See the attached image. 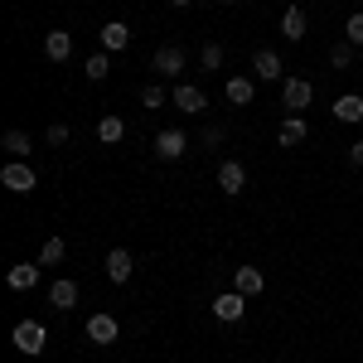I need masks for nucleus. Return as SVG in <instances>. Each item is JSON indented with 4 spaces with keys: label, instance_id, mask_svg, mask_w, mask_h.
<instances>
[{
    "label": "nucleus",
    "instance_id": "f257e3e1",
    "mask_svg": "<svg viewBox=\"0 0 363 363\" xmlns=\"http://www.w3.org/2000/svg\"><path fill=\"white\" fill-rule=\"evenodd\" d=\"M310 97H315V87H310L306 78H281V107L291 116H306Z\"/></svg>",
    "mask_w": 363,
    "mask_h": 363
},
{
    "label": "nucleus",
    "instance_id": "f03ea898",
    "mask_svg": "<svg viewBox=\"0 0 363 363\" xmlns=\"http://www.w3.org/2000/svg\"><path fill=\"white\" fill-rule=\"evenodd\" d=\"M10 339H15V349H20V354H29V359H34V354H44V344H49V330H44L39 320H20Z\"/></svg>",
    "mask_w": 363,
    "mask_h": 363
},
{
    "label": "nucleus",
    "instance_id": "7ed1b4c3",
    "mask_svg": "<svg viewBox=\"0 0 363 363\" xmlns=\"http://www.w3.org/2000/svg\"><path fill=\"white\" fill-rule=\"evenodd\" d=\"M0 184H5L10 194H34V184H39V179H34V169H29L25 160H10V165L0 169Z\"/></svg>",
    "mask_w": 363,
    "mask_h": 363
},
{
    "label": "nucleus",
    "instance_id": "20e7f679",
    "mask_svg": "<svg viewBox=\"0 0 363 363\" xmlns=\"http://www.w3.org/2000/svg\"><path fill=\"white\" fill-rule=\"evenodd\" d=\"M242 310H247V296H242V291H223V296L213 301V320L238 325V320H242Z\"/></svg>",
    "mask_w": 363,
    "mask_h": 363
},
{
    "label": "nucleus",
    "instance_id": "39448f33",
    "mask_svg": "<svg viewBox=\"0 0 363 363\" xmlns=\"http://www.w3.org/2000/svg\"><path fill=\"white\" fill-rule=\"evenodd\" d=\"M169 102H174L179 112H189V116H199L203 107H208V97H203V92H199L194 83H179L174 92H169Z\"/></svg>",
    "mask_w": 363,
    "mask_h": 363
},
{
    "label": "nucleus",
    "instance_id": "423d86ee",
    "mask_svg": "<svg viewBox=\"0 0 363 363\" xmlns=\"http://www.w3.org/2000/svg\"><path fill=\"white\" fill-rule=\"evenodd\" d=\"M218 189H223V194H242V189H247L242 160H223V165H218Z\"/></svg>",
    "mask_w": 363,
    "mask_h": 363
},
{
    "label": "nucleus",
    "instance_id": "0eeeda50",
    "mask_svg": "<svg viewBox=\"0 0 363 363\" xmlns=\"http://www.w3.org/2000/svg\"><path fill=\"white\" fill-rule=\"evenodd\" d=\"M184 150H189V136L184 131H160L155 136V155L160 160H184Z\"/></svg>",
    "mask_w": 363,
    "mask_h": 363
},
{
    "label": "nucleus",
    "instance_id": "6e6552de",
    "mask_svg": "<svg viewBox=\"0 0 363 363\" xmlns=\"http://www.w3.org/2000/svg\"><path fill=\"white\" fill-rule=\"evenodd\" d=\"M116 335H121V325H116L112 315H92V320H87V339H92V344L107 349V344H116Z\"/></svg>",
    "mask_w": 363,
    "mask_h": 363
},
{
    "label": "nucleus",
    "instance_id": "1a4fd4ad",
    "mask_svg": "<svg viewBox=\"0 0 363 363\" xmlns=\"http://www.w3.org/2000/svg\"><path fill=\"white\" fill-rule=\"evenodd\" d=\"M150 68H155V73H160V78H179V73H184V54H179V49H174V44H165V49H160V54L150 58Z\"/></svg>",
    "mask_w": 363,
    "mask_h": 363
},
{
    "label": "nucleus",
    "instance_id": "9d476101",
    "mask_svg": "<svg viewBox=\"0 0 363 363\" xmlns=\"http://www.w3.org/2000/svg\"><path fill=\"white\" fill-rule=\"evenodd\" d=\"M131 272H136V257H131L126 247H112V252H107V277H112L116 286H121V281H131Z\"/></svg>",
    "mask_w": 363,
    "mask_h": 363
},
{
    "label": "nucleus",
    "instance_id": "9b49d317",
    "mask_svg": "<svg viewBox=\"0 0 363 363\" xmlns=\"http://www.w3.org/2000/svg\"><path fill=\"white\" fill-rule=\"evenodd\" d=\"M252 68H257V78H262V83H272V78H281V73H286V63H281L277 49H257Z\"/></svg>",
    "mask_w": 363,
    "mask_h": 363
},
{
    "label": "nucleus",
    "instance_id": "f8f14e48",
    "mask_svg": "<svg viewBox=\"0 0 363 363\" xmlns=\"http://www.w3.org/2000/svg\"><path fill=\"white\" fill-rule=\"evenodd\" d=\"M97 34H102V49H107V54H121V49L131 44V29L121 25V20H107V25L97 29Z\"/></svg>",
    "mask_w": 363,
    "mask_h": 363
},
{
    "label": "nucleus",
    "instance_id": "ddd939ff",
    "mask_svg": "<svg viewBox=\"0 0 363 363\" xmlns=\"http://www.w3.org/2000/svg\"><path fill=\"white\" fill-rule=\"evenodd\" d=\"M281 34H286L291 44H301V39L310 34V25H306V10H301V5H291V10L281 15Z\"/></svg>",
    "mask_w": 363,
    "mask_h": 363
},
{
    "label": "nucleus",
    "instance_id": "4468645a",
    "mask_svg": "<svg viewBox=\"0 0 363 363\" xmlns=\"http://www.w3.org/2000/svg\"><path fill=\"white\" fill-rule=\"evenodd\" d=\"M44 54L54 58V63L73 58V34H68V29H49V39H44Z\"/></svg>",
    "mask_w": 363,
    "mask_h": 363
},
{
    "label": "nucleus",
    "instance_id": "2eb2a0df",
    "mask_svg": "<svg viewBox=\"0 0 363 363\" xmlns=\"http://www.w3.org/2000/svg\"><path fill=\"white\" fill-rule=\"evenodd\" d=\"M10 291H34L39 286V262H20V267H10Z\"/></svg>",
    "mask_w": 363,
    "mask_h": 363
},
{
    "label": "nucleus",
    "instance_id": "dca6fc26",
    "mask_svg": "<svg viewBox=\"0 0 363 363\" xmlns=\"http://www.w3.org/2000/svg\"><path fill=\"white\" fill-rule=\"evenodd\" d=\"M233 291L262 296V267H238V272H233Z\"/></svg>",
    "mask_w": 363,
    "mask_h": 363
},
{
    "label": "nucleus",
    "instance_id": "f3484780",
    "mask_svg": "<svg viewBox=\"0 0 363 363\" xmlns=\"http://www.w3.org/2000/svg\"><path fill=\"white\" fill-rule=\"evenodd\" d=\"M252 92H257V87H252V78H228V83H223L228 107H247V102H252Z\"/></svg>",
    "mask_w": 363,
    "mask_h": 363
},
{
    "label": "nucleus",
    "instance_id": "a211bd4d",
    "mask_svg": "<svg viewBox=\"0 0 363 363\" xmlns=\"http://www.w3.org/2000/svg\"><path fill=\"white\" fill-rule=\"evenodd\" d=\"M49 306L54 310H73L78 306V286H73V281H54V286H49Z\"/></svg>",
    "mask_w": 363,
    "mask_h": 363
},
{
    "label": "nucleus",
    "instance_id": "6ab92c4d",
    "mask_svg": "<svg viewBox=\"0 0 363 363\" xmlns=\"http://www.w3.org/2000/svg\"><path fill=\"white\" fill-rule=\"evenodd\" d=\"M335 121H363V97L359 92H344L335 102Z\"/></svg>",
    "mask_w": 363,
    "mask_h": 363
},
{
    "label": "nucleus",
    "instance_id": "aec40b11",
    "mask_svg": "<svg viewBox=\"0 0 363 363\" xmlns=\"http://www.w3.org/2000/svg\"><path fill=\"white\" fill-rule=\"evenodd\" d=\"M306 136H310L306 116H286V121H281V145H301Z\"/></svg>",
    "mask_w": 363,
    "mask_h": 363
},
{
    "label": "nucleus",
    "instance_id": "412c9836",
    "mask_svg": "<svg viewBox=\"0 0 363 363\" xmlns=\"http://www.w3.org/2000/svg\"><path fill=\"white\" fill-rule=\"evenodd\" d=\"M121 136H126V121H121V116H102V121H97V140H102V145H116Z\"/></svg>",
    "mask_w": 363,
    "mask_h": 363
},
{
    "label": "nucleus",
    "instance_id": "4be33fe9",
    "mask_svg": "<svg viewBox=\"0 0 363 363\" xmlns=\"http://www.w3.org/2000/svg\"><path fill=\"white\" fill-rule=\"evenodd\" d=\"M0 145H5L15 160H29V150H34V140H29L25 131H5V136H0Z\"/></svg>",
    "mask_w": 363,
    "mask_h": 363
},
{
    "label": "nucleus",
    "instance_id": "5701e85b",
    "mask_svg": "<svg viewBox=\"0 0 363 363\" xmlns=\"http://www.w3.org/2000/svg\"><path fill=\"white\" fill-rule=\"evenodd\" d=\"M199 68L203 73H223V44H203L199 49Z\"/></svg>",
    "mask_w": 363,
    "mask_h": 363
},
{
    "label": "nucleus",
    "instance_id": "b1692460",
    "mask_svg": "<svg viewBox=\"0 0 363 363\" xmlns=\"http://www.w3.org/2000/svg\"><path fill=\"white\" fill-rule=\"evenodd\" d=\"M83 73L92 78V83H107V73H112V54H92L83 63Z\"/></svg>",
    "mask_w": 363,
    "mask_h": 363
},
{
    "label": "nucleus",
    "instance_id": "393cba45",
    "mask_svg": "<svg viewBox=\"0 0 363 363\" xmlns=\"http://www.w3.org/2000/svg\"><path fill=\"white\" fill-rule=\"evenodd\" d=\"M63 252H68V242H63V238H49V242L39 247V267H58V262H63Z\"/></svg>",
    "mask_w": 363,
    "mask_h": 363
},
{
    "label": "nucleus",
    "instance_id": "a878e982",
    "mask_svg": "<svg viewBox=\"0 0 363 363\" xmlns=\"http://www.w3.org/2000/svg\"><path fill=\"white\" fill-rule=\"evenodd\" d=\"M165 102H169V92L160 83H145V87H140V107H165Z\"/></svg>",
    "mask_w": 363,
    "mask_h": 363
},
{
    "label": "nucleus",
    "instance_id": "bb28decb",
    "mask_svg": "<svg viewBox=\"0 0 363 363\" xmlns=\"http://www.w3.org/2000/svg\"><path fill=\"white\" fill-rule=\"evenodd\" d=\"M344 34H349V44H363V10H354V15H349Z\"/></svg>",
    "mask_w": 363,
    "mask_h": 363
},
{
    "label": "nucleus",
    "instance_id": "cd10ccee",
    "mask_svg": "<svg viewBox=\"0 0 363 363\" xmlns=\"http://www.w3.org/2000/svg\"><path fill=\"white\" fill-rule=\"evenodd\" d=\"M330 63H335V68H349V63H354V44H335Z\"/></svg>",
    "mask_w": 363,
    "mask_h": 363
},
{
    "label": "nucleus",
    "instance_id": "c85d7f7f",
    "mask_svg": "<svg viewBox=\"0 0 363 363\" xmlns=\"http://www.w3.org/2000/svg\"><path fill=\"white\" fill-rule=\"evenodd\" d=\"M49 145H68V126H49Z\"/></svg>",
    "mask_w": 363,
    "mask_h": 363
},
{
    "label": "nucleus",
    "instance_id": "c756f323",
    "mask_svg": "<svg viewBox=\"0 0 363 363\" xmlns=\"http://www.w3.org/2000/svg\"><path fill=\"white\" fill-rule=\"evenodd\" d=\"M223 140V126H203V145H218Z\"/></svg>",
    "mask_w": 363,
    "mask_h": 363
},
{
    "label": "nucleus",
    "instance_id": "7c9ffc66",
    "mask_svg": "<svg viewBox=\"0 0 363 363\" xmlns=\"http://www.w3.org/2000/svg\"><path fill=\"white\" fill-rule=\"evenodd\" d=\"M349 160H354V165H363V140H354V145H349Z\"/></svg>",
    "mask_w": 363,
    "mask_h": 363
},
{
    "label": "nucleus",
    "instance_id": "2f4dec72",
    "mask_svg": "<svg viewBox=\"0 0 363 363\" xmlns=\"http://www.w3.org/2000/svg\"><path fill=\"white\" fill-rule=\"evenodd\" d=\"M169 5H174V10H184V5H189V0H169Z\"/></svg>",
    "mask_w": 363,
    "mask_h": 363
},
{
    "label": "nucleus",
    "instance_id": "473e14b6",
    "mask_svg": "<svg viewBox=\"0 0 363 363\" xmlns=\"http://www.w3.org/2000/svg\"><path fill=\"white\" fill-rule=\"evenodd\" d=\"M223 5H242V0H223Z\"/></svg>",
    "mask_w": 363,
    "mask_h": 363
}]
</instances>
